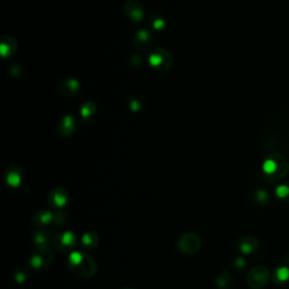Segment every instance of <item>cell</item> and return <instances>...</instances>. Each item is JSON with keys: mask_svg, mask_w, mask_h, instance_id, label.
Returning a JSON list of instances; mask_svg holds the SVG:
<instances>
[{"mask_svg": "<svg viewBox=\"0 0 289 289\" xmlns=\"http://www.w3.org/2000/svg\"><path fill=\"white\" fill-rule=\"evenodd\" d=\"M53 260V253L51 249L48 245L36 246L35 251L33 252L29 264L33 269L38 271H43L49 268Z\"/></svg>", "mask_w": 289, "mask_h": 289, "instance_id": "obj_3", "label": "cell"}, {"mask_svg": "<svg viewBox=\"0 0 289 289\" xmlns=\"http://www.w3.org/2000/svg\"><path fill=\"white\" fill-rule=\"evenodd\" d=\"M178 247L184 254H194L201 247V238L195 233H185L180 237Z\"/></svg>", "mask_w": 289, "mask_h": 289, "instance_id": "obj_5", "label": "cell"}, {"mask_svg": "<svg viewBox=\"0 0 289 289\" xmlns=\"http://www.w3.org/2000/svg\"><path fill=\"white\" fill-rule=\"evenodd\" d=\"M259 247H260V242L259 239L251 235H246L239 238L237 243L238 251L243 254H253L256 253Z\"/></svg>", "mask_w": 289, "mask_h": 289, "instance_id": "obj_7", "label": "cell"}, {"mask_svg": "<svg viewBox=\"0 0 289 289\" xmlns=\"http://www.w3.org/2000/svg\"><path fill=\"white\" fill-rule=\"evenodd\" d=\"M99 235L94 232H87L80 238L81 246L85 250H93L99 245Z\"/></svg>", "mask_w": 289, "mask_h": 289, "instance_id": "obj_9", "label": "cell"}, {"mask_svg": "<svg viewBox=\"0 0 289 289\" xmlns=\"http://www.w3.org/2000/svg\"><path fill=\"white\" fill-rule=\"evenodd\" d=\"M68 200H69V193L68 191L63 188L55 189L49 195V204L55 209H62L67 204Z\"/></svg>", "mask_w": 289, "mask_h": 289, "instance_id": "obj_6", "label": "cell"}, {"mask_svg": "<svg viewBox=\"0 0 289 289\" xmlns=\"http://www.w3.org/2000/svg\"><path fill=\"white\" fill-rule=\"evenodd\" d=\"M276 192L279 199L285 200V201H287L289 199V187H287V185H280V187H278Z\"/></svg>", "mask_w": 289, "mask_h": 289, "instance_id": "obj_16", "label": "cell"}, {"mask_svg": "<svg viewBox=\"0 0 289 289\" xmlns=\"http://www.w3.org/2000/svg\"><path fill=\"white\" fill-rule=\"evenodd\" d=\"M232 281L233 278L231 273L228 271H222L215 279V285L218 289H229V287L232 286Z\"/></svg>", "mask_w": 289, "mask_h": 289, "instance_id": "obj_10", "label": "cell"}, {"mask_svg": "<svg viewBox=\"0 0 289 289\" xmlns=\"http://www.w3.org/2000/svg\"><path fill=\"white\" fill-rule=\"evenodd\" d=\"M53 219V213H50L49 210H38V212L34 215L33 223L38 228L47 227L48 225L52 224Z\"/></svg>", "mask_w": 289, "mask_h": 289, "instance_id": "obj_8", "label": "cell"}, {"mask_svg": "<svg viewBox=\"0 0 289 289\" xmlns=\"http://www.w3.org/2000/svg\"><path fill=\"white\" fill-rule=\"evenodd\" d=\"M52 245L62 253H71L77 245V236L72 232L57 233L51 237Z\"/></svg>", "mask_w": 289, "mask_h": 289, "instance_id": "obj_4", "label": "cell"}, {"mask_svg": "<svg viewBox=\"0 0 289 289\" xmlns=\"http://www.w3.org/2000/svg\"><path fill=\"white\" fill-rule=\"evenodd\" d=\"M28 269L25 266H18L14 269L13 271V278L15 282L17 283H23L26 281V279L28 278Z\"/></svg>", "mask_w": 289, "mask_h": 289, "instance_id": "obj_11", "label": "cell"}, {"mask_svg": "<svg viewBox=\"0 0 289 289\" xmlns=\"http://www.w3.org/2000/svg\"><path fill=\"white\" fill-rule=\"evenodd\" d=\"M7 181H8L9 185H12V187H17L19 182H21V175H19L18 172H15V173L9 172Z\"/></svg>", "mask_w": 289, "mask_h": 289, "instance_id": "obj_17", "label": "cell"}, {"mask_svg": "<svg viewBox=\"0 0 289 289\" xmlns=\"http://www.w3.org/2000/svg\"><path fill=\"white\" fill-rule=\"evenodd\" d=\"M122 289H135V288H131V287H126V288H122Z\"/></svg>", "mask_w": 289, "mask_h": 289, "instance_id": "obj_19", "label": "cell"}, {"mask_svg": "<svg viewBox=\"0 0 289 289\" xmlns=\"http://www.w3.org/2000/svg\"><path fill=\"white\" fill-rule=\"evenodd\" d=\"M253 201L258 204H267L269 202V194L264 190H257L256 192L253 193Z\"/></svg>", "mask_w": 289, "mask_h": 289, "instance_id": "obj_14", "label": "cell"}, {"mask_svg": "<svg viewBox=\"0 0 289 289\" xmlns=\"http://www.w3.org/2000/svg\"><path fill=\"white\" fill-rule=\"evenodd\" d=\"M270 280V271L264 266H256L247 272L246 282L252 289H262Z\"/></svg>", "mask_w": 289, "mask_h": 289, "instance_id": "obj_2", "label": "cell"}, {"mask_svg": "<svg viewBox=\"0 0 289 289\" xmlns=\"http://www.w3.org/2000/svg\"><path fill=\"white\" fill-rule=\"evenodd\" d=\"M68 223V217L67 214L65 213H53V219H52V224H55L57 227H65Z\"/></svg>", "mask_w": 289, "mask_h": 289, "instance_id": "obj_15", "label": "cell"}, {"mask_svg": "<svg viewBox=\"0 0 289 289\" xmlns=\"http://www.w3.org/2000/svg\"><path fill=\"white\" fill-rule=\"evenodd\" d=\"M51 242V238L49 236V234L43 232V231H38L36 233H34L33 235V243L35 244L36 246H43V245H48V243Z\"/></svg>", "mask_w": 289, "mask_h": 289, "instance_id": "obj_12", "label": "cell"}, {"mask_svg": "<svg viewBox=\"0 0 289 289\" xmlns=\"http://www.w3.org/2000/svg\"><path fill=\"white\" fill-rule=\"evenodd\" d=\"M245 264H246L245 260H244L243 258H236L233 262V267L236 269V270L241 271V270H243L244 268H245Z\"/></svg>", "mask_w": 289, "mask_h": 289, "instance_id": "obj_18", "label": "cell"}, {"mask_svg": "<svg viewBox=\"0 0 289 289\" xmlns=\"http://www.w3.org/2000/svg\"><path fill=\"white\" fill-rule=\"evenodd\" d=\"M69 268L72 273L81 278H91L97 272V263L85 252H71L69 254Z\"/></svg>", "mask_w": 289, "mask_h": 289, "instance_id": "obj_1", "label": "cell"}, {"mask_svg": "<svg viewBox=\"0 0 289 289\" xmlns=\"http://www.w3.org/2000/svg\"><path fill=\"white\" fill-rule=\"evenodd\" d=\"M273 279L277 283H285L289 279V269L286 267H280L273 273Z\"/></svg>", "mask_w": 289, "mask_h": 289, "instance_id": "obj_13", "label": "cell"}]
</instances>
